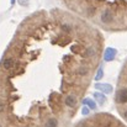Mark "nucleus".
<instances>
[{"label":"nucleus","instance_id":"obj_1","mask_svg":"<svg viewBox=\"0 0 127 127\" xmlns=\"http://www.w3.org/2000/svg\"><path fill=\"white\" fill-rule=\"evenodd\" d=\"M101 21L104 24H110V22L114 21V14H112V11L110 9H106V10L102 11V14H101Z\"/></svg>","mask_w":127,"mask_h":127},{"label":"nucleus","instance_id":"obj_2","mask_svg":"<svg viewBox=\"0 0 127 127\" xmlns=\"http://www.w3.org/2000/svg\"><path fill=\"white\" fill-rule=\"evenodd\" d=\"M44 127H59L58 119L56 117H49L44 121Z\"/></svg>","mask_w":127,"mask_h":127},{"label":"nucleus","instance_id":"obj_3","mask_svg":"<svg viewBox=\"0 0 127 127\" xmlns=\"http://www.w3.org/2000/svg\"><path fill=\"white\" fill-rule=\"evenodd\" d=\"M116 56V49L115 48H106L105 51V61H112L114 57Z\"/></svg>","mask_w":127,"mask_h":127},{"label":"nucleus","instance_id":"obj_4","mask_svg":"<svg viewBox=\"0 0 127 127\" xmlns=\"http://www.w3.org/2000/svg\"><path fill=\"white\" fill-rule=\"evenodd\" d=\"M96 88H97V89L104 90L105 93H111V91H112V88H111L110 85H101V84H99V85H96Z\"/></svg>","mask_w":127,"mask_h":127},{"label":"nucleus","instance_id":"obj_5","mask_svg":"<svg viewBox=\"0 0 127 127\" xmlns=\"http://www.w3.org/2000/svg\"><path fill=\"white\" fill-rule=\"evenodd\" d=\"M95 99L99 101L100 105H102V104L105 102V96H104L102 94H95Z\"/></svg>","mask_w":127,"mask_h":127},{"label":"nucleus","instance_id":"obj_6","mask_svg":"<svg viewBox=\"0 0 127 127\" xmlns=\"http://www.w3.org/2000/svg\"><path fill=\"white\" fill-rule=\"evenodd\" d=\"M84 104H88V105H89V107H90V109H93V110H94V109H96V105H95V104H94L90 99H85Z\"/></svg>","mask_w":127,"mask_h":127},{"label":"nucleus","instance_id":"obj_7","mask_svg":"<svg viewBox=\"0 0 127 127\" xmlns=\"http://www.w3.org/2000/svg\"><path fill=\"white\" fill-rule=\"evenodd\" d=\"M96 80H99V79H101L102 78V68H99V70H97V73H96Z\"/></svg>","mask_w":127,"mask_h":127},{"label":"nucleus","instance_id":"obj_8","mask_svg":"<svg viewBox=\"0 0 127 127\" xmlns=\"http://www.w3.org/2000/svg\"><path fill=\"white\" fill-rule=\"evenodd\" d=\"M17 1H19V4L22 5V6H26V5L29 4V0H17Z\"/></svg>","mask_w":127,"mask_h":127},{"label":"nucleus","instance_id":"obj_9","mask_svg":"<svg viewBox=\"0 0 127 127\" xmlns=\"http://www.w3.org/2000/svg\"><path fill=\"white\" fill-rule=\"evenodd\" d=\"M88 114H89V110H88L86 107H84V109H83V115H88Z\"/></svg>","mask_w":127,"mask_h":127},{"label":"nucleus","instance_id":"obj_10","mask_svg":"<svg viewBox=\"0 0 127 127\" xmlns=\"http://www.w3.org/2000/svg\"><path fill=\"white\" fill-rule=\"evenodd\" d=\"M15 1H16V0H11V5H14V4H15Z\"/></svg>","mask_w":127,"mask_h":127}]
</instances>
